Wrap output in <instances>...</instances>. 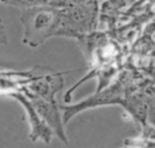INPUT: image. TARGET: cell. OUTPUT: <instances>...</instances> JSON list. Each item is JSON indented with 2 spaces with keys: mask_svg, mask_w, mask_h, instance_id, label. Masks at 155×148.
Here are the masks:
<instances>
[{
  "mask_svg": "<svg viewBox=\"0 0 155 148\" xmlns=\"http://www.w3.org/2000/svg\"><path fill=\"white\" fill-rule=\"evenodd\" d=\"M20 20L24 28L22 41L30 47H37L48 38L58 36L61 14L54 6L45 5L24 9Z\"/></svg>",
  "mask_w": 155,
  "mask_h": 148,
  "instance_id": "1",
  "label": "cell"
},
{
  "mask_svg": "<svg viewBox=\"0 0 155 148\" xmlns=\"http://www.w3.org/2000/svg\"><path fill=\"white\" fill-rule=\"evenodd\" d=\"M98 11L97 0H80L69 7L60 9L61 23L58 36L81 40L84 35L93 34L97 25Z\"/></svg>",
  "mask_w": 155,
  "mask_h": 148,
  "instance_id": "2",
  "label": "cell"
},
{
  "mask_svg": "<svg viewBox=\"0 0 155 148\" xmlns=\"http://www.w3.org/2000/svg\"><path fill=\"white\" fill-rule=\"evenodd\" d=\"M30 80L25 86L32 94L47 101H55V95L64 86V73L54 72L45 68L29 71Z\"/></svg>",
  "mask_w": 155,
  "mask_h": 148,
  "instance_id": "3",
  "label": "cell"
},
{
  "mask_svg": "<svg viewBox=\"0 0 155 148\" xmlns=\"http://www.w3.org/2000/svg\"><path fill=\"white\" fill-rule=\"evenodd\" d=\"M22 91L32 102L35 108L40 115V116L44 119V121L47 124V126L53 130L54 134L56 135L64 144L67 145V137L64 132V123L63 116H61L59 108L60 106L56 103V101H47L45 100L31 92L25 86L18 89ZM16 91V90H15Z\"/></svg>",
  "mask_w": 155,
  "mask_h": 148,
  "instance_id": "4",
  "label": "cell"
},
{
  "mask_svg": "<svg viewBox=\"0 0 155 148\" xmlns=\"http://www.w3.org/2000/svg\"><path fill=\"white\" fill-rule=\"evenodd\" d=\"M7 95L17 100L24 106L31 126V133L29 135L30 139L33 142L42 140L47 145L50 144L54 132L40 116L30 99L20 90L9 92Z\"/></svg>",
  "mask_w": 155,
  "mask_h": 148,
  "instance_id": "5",
  "label": "cell"
},
{
  "mask_svg": "<svg viewBox=\"0 0 155 148\" xmlns=\"http://www.w3.org/2000/svg\"><path fill=\"white\" fill-rule=\"evenodd\" d=\"M1 2L6 5L18 7L24 10L35 6L48 5L50 0H1Z\"/></svg>",
  "mask_w": 155,
  "mask_h": 148,
  "instance_id": "6",
  "label": "cell"
},
{
  "mask_svg": "<svg viewBox=\"0 0 155 148\" xmlns=\"http://www.w3.org/2000/svg\"><path fill=\"white\" fill-rule=\"evenodd\" d=\"M125 145L127 146L138 148H155V140L147 139V138H140V139H127L125 141Z\"/></svg>",
  "mask_w": 155,
  "mask_h": 148,
  "instance_id": "7",
  "label": "cell"
}]
</instances>
